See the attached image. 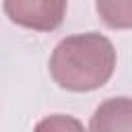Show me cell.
<instances>
[{"label": "cell", "mask_w": 132, "mask_h": 132, "mask_svg": "<svg viewBox=\"0 0 132 132\" xmlns=\"http://www.w3.org/2000/svg\"><path fill=\"white\" fill-rule=\"evenodd\" d=\"M68 126H74V128H80V124L76 122V120H64V116H60V113H56L54 118H50V120H45V122H39L37 124V128H68Z\"/></svg>", "instance_id": "cell-5"}, {"label": "cell", "mask_w": 132, "mask_h": 132, "mask_svg": "<svg viewBox=\"0 0 132 132\" xmlns=\"http://www.w3.org/2000/svg\"><path fill=\"white\" fill-rule=\"evenodd\" d=\"M2 6L10 23L47 33L56 31L64 23L68 0H4Z\"/></svg>", "instance_id": "cell-2"}, {"label": "cell", "mask_w": 132, "mask_h": 132, "mask_svg": "<svg viewBox=\"0 0 132 132\" xmlns=\"http://www.w3.org/2000/svg\"><path fill=\"white\" fill-rule=\"evenodd\" d=\"M95 10L107 29H132V0H95Z\"/></svg>", "instance_id": "cell-4"}, {"label": "cell", "mask_w": 132, "mask_h": 132, "mask_svg": "<svg viewBox=\"0 0 132 132\" xmlns=\"http://www.w3.org/2000/svg\"><path fill=\"white\" fill-rule=\"evenodd\" d=\"M89 128L93 132H132V97H109L99 103L91 116Z\"/></svg>", "instance_id": "cell-3"}, {"label": "cell", "mask_w": 132, "mask_h": 132, "mask_svg": "<svg viewBox=\"0 0 132 132\" xmlns=\"http://www.w3.org/2000/svg\"><path fill=\"white\" fill-rule=\"evenodd\" d=\"M116 62L113 43L97 31H87L58 41L50 56V74L64 91L89 93L107 85Z\"/></svg>", "instance_id": "cell-1"}]
</instances>
